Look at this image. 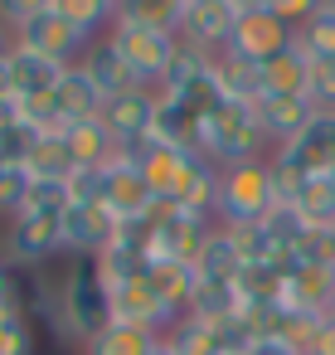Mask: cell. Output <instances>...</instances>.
Returning a JSON list of instances; mask_svg holds the SVG:
<instances>
[{
    "instance_id": "29",
    "label": "cell",
    "mask_w": 335,
    "mask_h": 355,
    "mask_svg": "<svg viewBox=\"0 0 335 355\" xmlns=\"http://www.w3.org/2000/svg\"><path fill=\"white\" fill-rule=\"evenodd\" d=\"M161 336L151 331H136V326H107L93 345H83L88 355H151Z\"/></svg>"
},
{
    "instance_id": "38",
    "label": "cell",
    "mask_w": 335,
    "mask_h": 355,
    "mask_svg": "<svg viewBox=\"0 0 335 355\" xmlns=\"http://www.w3.org/2000/svg\"><path fill=\"white\" fill-rule=\"evenodd\" d=\"M306 355H335V311H325V316H320V326H316V336H311Z\"/></svg>"
},
{
    "instance_id": "6",
    "label": "cell",
    "mask_w": 335,
    "mask_h": 355,
    "mask_svg": "<svg viewBox=\"0 0 335 355\" xmlns=\"http://www.w3.org/2000/svg\"><path fill=\"white\" fill-rule=\"evenodd\" d=\"M15 44H20V49H35V54H44V59H54V64H73V59H83V49H88L93 40L78 35L64 15L39 10L35 20H25V25L15 30Z\"/></svg>"
},
{
    "instance_id": "33",
    "label": "cell",
    "mask_w": 335,
    "mask_h": 355,
    "mask_svg": "<svg viewBox=\"0 0 335 355\" xmlns=\"http://www.w3.org/2000/svg\"><path fill=\"white\" fill-rule=\"evenodd\" d=\"M30 190H35L30 166H6V171H0V214H6V219H15V214L25 209Z\"/></svg>"
},
{
    "instance_id": "30",
    "label": "cell",
    "mask_w": 335,
    "mask_h": 355,
    "mask_svg": "<svg viewBox=\"0 0 335 355\" xmlns=\"http://www.w3.org/2000/svg\"><path fill=\"white\" fill-rule=\"evenodd\" d=\"M165 345H170L175 355H224V350L214 345V331H209L204 321H194V316H180V321L165 331Z\"/></svg>"
},
{
    "instance_id": "21",
    "label": "cell",
    "mask_w": 335,
    "mask_h": 355,
    "mask_svg": "<svg viewBox=\"0 0 335 355\" xmlns=\"http://www.w3.org/2000/svg\"><path fill=\"white\" fill-rule=\"evenodd\" d=\"M243 311V292H238V277H199L194 282V297H190V311L194 321H224V316H238Z\"/></svg>"
},
{
    "instance_id": "28",
    "label": "cell",
    "mask_w": 335,
    "mask_h": 355,
    "mask_svg": "<svg viewBox=\"0 0 335 355\" xmlns=\"http://www.w3.org/2000/svg\"><path fill=\"white\" fill-rule=\"evenodd\" d=\"M78 166H73V156H69V146H64V132L59 137H39V146H35V156H30V175L35 180H69Z\"/></svg>"
},
{
    "instance_id": "13",
    "label": "cell",
    "mask_w": 335,
    "mask_h": 355,
    "mask_svg": "<svg viewBox=\"0 0 335 355\" xmlns=\"http://www.w3.org/2000/svg\"><path fill=\"white\" fill-rule=\"evenodd\" d=\"M78 69L93 78V88H98L102 98H122V93H132V88H146V83L132 73V64L117 54V44H112L107 35H102V40H93V44L83 49Z\"/></svg>"
},
{
    "instance_id": "25",
    "label": "cell",
    "mask_w": 335,
    "mask_h": 355,
    "mask_svg": "<svg viewBox=\"0 0 335 355\" xmlns=\"http://www.w3.org/2000/svg\"><path fill=\"white\" fill-rule=\"evenodd\" d=\"M194 272H199V277H228V282L243 272V258H238L228 229H214V234H209V243H204L199 258H194Z\"/></svg>"
},
{
    "instance_id": "3",
    "label": "cell",
    "mask_w": 335,
    "mask_h": 355,
    "mask_svg": "<svg viewBox=\"0 0 335 355\" xmlns=\"http://www.w3.org/2000/svg\"><path fill=\"white\" fill-rule=\"evenodd\" d=\"M54 253H64V214H44V209H20L15 219H6L0 229V263L6 268H39Z\"/></svg>"
},
{
    "instance_id": "4",
    "label": "cell",
    "mask_w": 335,
    "mask_h": 355,
    "mask_svg": "<svg viewBox=\"0 0 335 355\" xmlns=\"http://www.w3.org/2000/svg\"><path fill=\"white\" fill-rule=\"evenodd\" d=\"M107 40L117 44V54L132 64V73H136L146 88H156V83H161V73H165V64H170L175 44H180L170 30L136 25V20H117V25L107 30Z\"/></svg>"
},
{
    "instance_id": "20",
    "label": "cell",
    "mask_w": 335,
    "mask_h": 355,
    "mask_svg": "<svg viewBox=\"0 0 335 355\" xmlns=\"http://www.w3.org/2000/svg\"><path fill=\"white\" fill-rule=\"evenodd\" d=\"M214 83L224 93V103L253 107L262 98V64H248V59H238V54L224 49V54H214Z\"/></svg>"
},
{
    "instance_id": "1",
    "label": "cell",
    "mask_w": 335,
    "mask_h": 355,
    "mask_svg": "<svg viewBox=\"0 0 335 355\" xmlns=\"http://www.w3.org/2000/svg\"><path fill=\"white\" fill-rule=\"evenodd\" d=\"M59 311H64V340L93 345L112 326V292L98 277V263H73L59 282Z\"/></svg>"
},
{
    "instance_id": "39",
    "label": "cell",
    "mask_w": 335,
    "mask_h": 355,
    "mask_svg": "<svg viewBox=\"0 0 335 355\" xmlns=\"http://www.w3.org/2000/svg\"><path fill=\"white\" fill-rule=\"evenodd\" d=\"M0 306H20V277L6 263H0Z\"/></svg>"
},
{
    "instance_id": "46",
    "label": "cell",
    "mask_w": 335,
    "mask_h": 355,
    "mask_svg": "<svg viewBox=\"0 0 335 355\" xmlns=\"http://www.w3.org/2000/svg\"><path fill=\"white\" fill-rule=\"evenodd\" d=\"M180 6H185V10H190V6H204V0H180Z\"/></svg>"
},
{
    "instance_id": "2",
    "label": "cell",
    "mask_w": 335,
    "mask_h": 355,
    "mask_svg": "<svg viewBox=\"0 0 335 355\" xmlns=\"http://www.w3.org/2000/svg\"><path fill=\"white\" fill-rule=\"evenodd\" d=\"M277 209V190H272V166L267 161H243L233 171L219 175V205L214 219L224 229L233 224H262Z\"/></svg>"
},
{
    "instance_id": "31",
    "label": "cell",
    "mask_w": 335,
    "mask_h": 355,
    "mask_svg": "<svg viewBox=\"0 0 335 355\" xmlns=\"http://www.w3.org/2000/svg\"><path fill=\"white\" fill-rule=\"evenodd\" d=\"M35 146H39V132H35L30 122L15 117L6 132H0V166H30Z\"/></svg>"
},
{
    "instance_id": "9",
    "label": "cell",
    "mask_w": 335,
    "mask_h": 355,
    "mask_svg": "<svg viewBox=\"0 0 335 355\" xmlns=\"http://www.w3.org/2000/svg\"><path fill=\"white\" fill-rule=\"evenodd\" d=\"M272 156H282L301 175H330V166H335V112H316L306 122V132L291 137L287 146H277Z\"/></svg>"
},
{
    "instance_id": "35",
    "label": "cell",
    "mask_w": 335,
    "mask_h": 355,
    "mask_svg": "<svg viewBox=\"0 0 335 355\" xmlns=\"http://www.w3.org/2000/svg\"><path fill=\"white\" fill-rule=\"evenodd\" d=\"M306 98L316 103V112H335V59H311Z\"/></svg>"
},
{
    "instance_id": "36",
    "label": "cell",
    "mask_w": 335,
    "mask_h": 355,
    "mask_svg": "<svg viewBox=\"0 0 335 355\" xmlns=\"http://www.w3.org/2000/svg\"><path fill=\"white\" fill-rule=\"evenodd\" d=\"M320 6H325V0H267V10H272L282 25H291V30H301Z\"/></svg>"
},
{
    "instance_id": "12",
    "label": "cell",
    "mask_w": 335,
    "mask_h": 355,
    "mask_svg": "<svg viewBox=\"0 0 335 355\" xmlns=\"http://www.w3.org/2000/svg\"><path fill=\"white\" fill-rule=\"evenodd\" d=\"M233 10H228V0H204V6H190L185 20H180V44L190 49H204V54H224L228 49V35H233Z\"/></svg>"
},
{
    "instance_id": "48",
    "label": "cell",
    "mask_w": 335,
    "mask_h": 355,
    "mask_svg": "<svg viewBox=\"0 0 335 355\" xmlns=\"http://www.w3.org/2000/svg\"><path fill=\"white\" fill-rule=\"evenodd\" d=\"M330 248H335V229H330Z\"/></svg>"
},
{
    "instance_id": "51",
    "label": "cell",
    "mask_w": 335,
    "mask_h": 355,
    "mask_svg": "<svg viewBox=\"0 0 335 355\" xmlns=\"http://www.w3.org/2000/svg\"><path fill=\"white\" fill-rule=\"evenodd\" d=\"M330 6H335V0H330Z\"/></svg>"
},
{
    "instance_id": "32",
    "label": "cell",
    "mask_w": 335,
    "mask_h": 355,
    "mask_svg": "<svg viewBox=\"0 0 335 355\" xmlns=\"http://www.w3.org/2000/svg\"><path fill=\"white\" fill-rule=\"evenodd\" d=\"M30 316L25 306H0V355H30Z\"/></svg>"
},
{
    "instance_id": "23",
    "label": "cell",
    "mask_w": 335,
    "mask_h": 355,
    "mask_svg": "<svg viewBox=\"0 0 335 355\" xmlns=\"http://www.w3.org/2000/svg\"><path fill=\"white\" fill-rule=\"evenodd\" d=\"M54 15H64L78 35L88 40H102L112 25H117V0H54L49 6Z\"/></svg>"
},
{
    "instance_id": "7",
    "label": "cell",
    "mask_w": 335,
    "mask_h": 355,
    "mask_svg": "<svg viewBox=\"0 0 335 355\" xmlns=\"http://www.w3.org/2000/svg\"><path fill=\"white\" fill-rule=\"evenodd\" d=\"M102 205L122 219V224H136V219H151V209H156V195H151V185H146V175H141V166L122 151L112 166H107V185H102Z\"/></svg>"
},
{
    "instance_id": "49",
    "label": "cell",
    "mask_w": 335,
    "mask_h": 355,
    "mask_svg": "<svg viewBox=\"0 0 335 355\" xmlns=\"http://www.w3.org/2000/svg\"><path fill=\"white\" fill-rule=\"evenodd\" d=\"M330 311H335V292H330Z\"/></svg>"
},
{
    "instance_id": "45",
    "label": "cell",
    "mask_w": 335,
    "mask_h": 355,
    "mask_svg": "<svg viewBox=\"0 0 335 355\" xmlns=\"http://www.w3.org/2000/svg\"><path fill=\"white\" fill-rule=\"evenodd\" d=\"M151 355H175V350H170V345H165V336H161V340H156V350H151Z\"/></svg>"
},
{
    "instance_id": "37",
    "label": "cell",
    "mask_w": 335,
    "mask_h": 355,
    "mask_svg": "<svg viewBox=\"0 0 335 355\" xmlns=\"http://www.w3.org/2000/svg\"><path fill=\"white\" fill-rule=\"evenodd\" d=\"M54 0H0V25H10V30H20L25 20H35L39 10H49Z\"/></svg>"
},
{
    "instance_id": "17",
    "label": "cell",
    "mask_w": 335,
    "mask_h": 355,
    "mask_svg": "<svg viewBox=\"0 0 335 355\" xmlns=\"http://www.w3.org/2000/svg\"><path fill=\"white\" fill-rule=\"evenodd\" d=\"M170 205L214 219V205H219V171L190 151V161H185V171H180V180H175V190H170Z\"/></svg>"
},
{
    "instance_id": "47",
    "label": "cell",
    "mask_w": 335,
    "mask_h": 355,
    "mask_svg": "<svg viewBox=\"0 0 335 355\" xmlns=\"http://www.w3.org/2000/svg\"><path fill=\"white\" fill-rule=\"evenodd\" d=\"M330 185H335V166H330Z\"/></svg>"
},
{
    "instance_id": "44",
    "label": "cell",
    "mask_w": 335,
    "mask_h": 355,
    "mask_svg": "<svg viewBox=\"0 0 335 355\" xmlns=\"http://www.w3.org/2000/svg\"><path fill=\"white\" fill-rule=\"evenodd\" d=\"M10 44H15V30H10V25H0V54H10Z\"/></svg>"
},
{
    "instance_id": "22",
    "label": "cell",
    "mask_w": 335,
    "mask_h": 355,
    "mask_svg": "<svg viewBox=\"0 0 335 355\" xmlns=\"http://www.w3.org/2000/svg\"><path fill=\"white\" fill-rule=\"evenodd\" d=\"M306 78H311V59L301 54L296 40L262 64V93H301L306 98Z\"/></svg>"
},
{
    "instance_id": "16",
    "label": "cell",
    "mask_w": 335,
    "mask_h": 355,
    "mask_svg": "<svg viewBox=\"0 0 335 355\" xmlns=\"http://www.w3.org/2000/svg\"><path fill=\"white\" fill-rule=\"evenodd\" d=\"M112 326H136V331L165 336L175 321L161 311V302H156L151 287H146V277H136V282H127V287L112 292Z\"/></svg>"
},
{
    "instance_id": "26",
    "label": "cell",
    "mask_w": 335,
    "mask_h": 355,
    "mask_svg": "<svg viewBox=\"0 0 335 355\" xmlns=\"http://www.w3.org/2000/svg\"><path fill=\"white\" fill-rule=\"evenodd\" d=\"M117 20H136V25H156V30L180 35L185 6L180 0H117Z\"/></svg>"
},
{
    "instance_id": "15",
    "label": "cell",
    "mask_w": 335,
    "mask_h": 355,
    "mask_svg": "<svg viewBox=\"0 0 335 355\" xmlns=\"http://www.w3.org/2000/svg\"><path fill=\"white\" fill-rule=\"evenodd\" d=\"M64 69H69V64H54V59H44V54H35V49L10 44V98H15V103H25V98H49V93L59 88Z\"/></svg>"
},
{
    "instance_id": "43",
    "label": "cell",
    "mask_w": 335,
    "mask_h": 355,
    "mask_svg": "<svg viewBox=\"0 0 335 355\" xmlns=\"http://www.w3.org/2000/svg\"><path fill=\"white\" fill-rule=\"evenodd\" d=\"M0 98H10V54H0Z\"/></svg>"
},
{
    "instance_id": "27",
    "label": "cell",
    "mask_w": 335,
    "mask_h": 355,
    "mask_svg": "<svg viewBox=\"0 0 335 355\" xmlns=\"http://www.w3.org/2000/svg\"><path fill=\"white\" fill-rule=\"evenodd\" d=\"M296 44H301L306 59H335V6L330 0L296 30Z\"/></svg>"
},
{
    "instance_id": "24",
    "label": "cell",
    "mask_w": 335,
    "mask_h": 355,
    "mask_svg": "<svg viewBox=\"0 0 335 355\" xmlns=\"http://www.w3.org/2000/svg\"><path fill=\"white\" fill-rule=\"evenodd\" d=\"M291 209L306 229H335V185H330V175H306Z\"/></svg>"
},
{
    "instance_id": "8",
    "label": "cell",
    "mask_w": 335,
    "mask_h": 355,
    "mask_svg": "<svg viewBox=\"0 0 335 355\" xmlns=\"http://www.w3.org/2000/svg\"><path fill=\"white\" fill-rule=\"evenodd\" d=\"M291 40H296L291 25H282L272 10H253V15H238V20H233L228 54H238V59H248V64H267V59L282 54Z\"/></svg>"
},
{
    "instance_id": "11",
    "label": "cell",
    "mask_w": 335,
    "mask_h": 355,
    "mask_svg": "<svg viewBox=\"0 0 335 355\" xmlns=\"http://www.w3.org/2000/svg\"><path fill=\"white\" fill-rule=\"evenodd\" d=\"M253 112H257L267 141H272V146H287L291 137L306 132V122L316 117V103L301 98V93H262V98L253 103Z\"/></svg>"
},
{
    "instance_id": "14",
    "label": "cell",
    "mask_w": 335,
    "mask_h": 355,
    "mask_svg": "<svg viewBox=\"0 0 335 355\" xmlns=\"http://www.w3.org/2000/svg\"><path fill=\"white\" fill-rule=\"evenodd\" d=\"M194 282H199L194 263H180V258H156V263L146 268V287H151V297L161 302V311H165L170 321H180V316L190 311Z\"/></svg>"
},
{
    "instance_id": "10",
    "label": "cell",
    "mask_w": 335,
    "mask_h": 355,
    "mask_svg": "<svg viewBox=\"0 0 335 355\" xmlns=\"http://www.w3.org/2000/svg\"><path fill=\"white\" fill-rule=\"evenodd\" d=\"M102 122L117 137V146H132V141L151 137V127H156V88H132L122 98H107Z\"/></svg>"
},
{
    "instance_id": "41",
    "label": "cell",
    "mask_w": 335,
    "mask_h": 355,
    "mask_svg": "<svg viewBox=\"0 0 335 355\" xmlns=\"http://www.w3.org/2000/svg\"><path fill=\"white\" fill-rule=\"evenodd\" d=\"M233 15H253V10H267V0H228Z\"/></svg>"
},
{
    "instance_id": "34",
    "label": "cell",
    "mask_w": 335,
    "mask_h": 355,
    "mask_svg": "<svg viewBox=\"0 0 335 355\" xmlns=\"http://www.w3.org/2000/svg\"><path fill=\"white\" fill-rule=\"evenodd\" d=\"M102 185H107V166H78L64 190H69V205H98L102 200Z\"/></svg>"
},
{
    "instance_id": "42",
    "label": "cell",
    "mask_w": 335,
    "mask_h": 355,
    "mask_svg": "<svg viewBox=\"0 0 335 355\" xmlns=\"http://www.w3.org/2000/svg\"><path fill=\"white\" fill-rule=\"evenodd\" d=\"M20 117V107H15V98H0V132H6L10 122Z\"/></svg>"
},
{
    "instance_id": "18",
    "label": "cell",
    "mask_w": 335,
    "mask_h": 355,
    "mask_svg": "<svg viewBox=\"0 0 335 355\" xmlns=\"http://www.w3.org/2000/svg\"><path fill=\"white\" fill-rule=\"evenodd\" d=\"M54 103H59L64 127H73V122H93V117H102V103H107V98L93 88V78H88L78 64H69L64 78H59V88H54Z\"/></svg>"
},
{
    "instance_id": "5",
    "label": "cell",
    "mask_w": 335,
    "mask_h": 355,
    "mask_svg": "<svg viewBox=\"0 0 335 355\" xmlns=\"http://www.w3.org/2000/svg\"><path fill=\"white\" fill-rule=\"evenodd\" d=\"M117 229H122V219L102 200L98 205H69V214H64V253L93 263L117 243Z\"/></svg>"
},
{
    "instance_id": "19",
    "label": "cell",
    "mask_w": 335,
    "mask_h": 355,
    "mask_svg": "<svg viewBox=\"0 0 335 355\" xmlns=\"http://www.w3.org/2000/svg\"><path fill=\"white\" fill-rule=\"evenodd\" d=\"M64 146H69L73 166H112V161L122 156V146H117V137L107 132V122H102V117L64 127Z\"/></svg>"
},
{
    "instance_id": "40",
    "label": "cell",
    "mask_w": 335,
    "mask_h": 355,
    "mask_svg": "<svg viewBox=\"0 0 335 355\" xmlns=\"http://www.w3.org/2000/svg\"><path fill=\"white\" fill-rule=\"evenodd\" d=\"M248 355H306V350H296V345H287V340L262 336V340H253V345H248Z\"/></svg>"
},
{
    "instance_id": "50",
    "label": "cell",
    "mask_w": 335,
    "mask_h": 355,
    "mask_svg": "<svg viewBox=\"0 0 335 355\" xmlns=\"http://www.w3.org/2000/svg\"><path fill=\"white\" fill-rule=\"evenodd\" d=\"M0 171H6V166H0Z\"/></svg>"
}]
</instances>
